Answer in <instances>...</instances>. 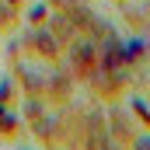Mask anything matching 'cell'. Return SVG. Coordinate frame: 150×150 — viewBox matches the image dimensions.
Returning <instances> with one entry per match:
<instances>
[{"label":"cell","mask_w":150,"mask_h":150,"mask_svg":"<svg viewBox=\"0 0 150 150\" xmlns=\"http://www.w3.org/2000/svg\"><path fill=\"white\" fill-rule=\"evenodd\" d=\"M74 59H77V67H80V70H87V67L94 63V49H91L87 42H84V45H77V49H74Z\"/></svg>","instance_id":"cell-1"},{"label":"cell","mask_w":150,"mask_h":150,"mask_svg":"<svg viewBox=\"0 0 150 150\" xmlns=\"http://www.w3.org/2000/svg\"><path fill=\"white\" fill-rule=\"evenodd\" d=\"M35 45L42 49V56H56V38L49 35V32H38V35H35Z\"/></svg>","instance_id":"cell-2"}]
</instances>
